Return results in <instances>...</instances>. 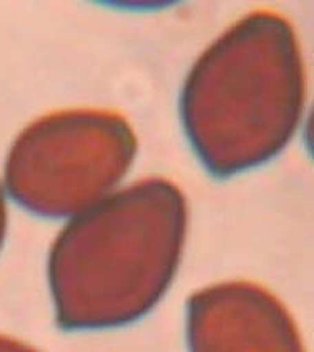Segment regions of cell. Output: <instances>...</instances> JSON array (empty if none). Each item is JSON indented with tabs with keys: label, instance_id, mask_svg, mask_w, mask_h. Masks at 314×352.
Wrapping results in <instances>:
<instances>
[{
	"label": "cell",
	"instance_id": "1",
	"mask_svg": "<svg viewBox=\"0 0 314 352\" xmlns=\"http://www.w3.org/2000/svg\"><path fill=\"white\" fill-rule=\"evenodd\" d=\"M185 226L183 196L162 179L83 211L52 250L59 322L67 329L118 326L151 309L176 270Z\"/></svg>",
	"mask_w": 314,
	"mask_h": 352
},
{
	"label": "cell",
	"instance_id": "2",
	"mask_svg": "<svg viewBox=\"0 0 314 352\" xmlns=\"http://www.w3.org/2000/svg\"><path fill=\"white\" fill-rule=\"evenodd\" d=\"M301 100L303 74L291 30L260 14L200 60L185 90L183 117L208 170L233 175L284 146Z\"/></svg>",
	"mask_w": 314,
	"mask_h": 352
},
{
	"label": "cell",
	"instance_id": "3",
	"mask_svg": "<svg viewBox=\"0 0 314 352\" xmlns=\"http://www.w3.org/2000/svg\"><path fill=\"white\" fill-rule=\"evenodd\" d=\"M135 142L108 113L72 111L34 123L12 148L6 183L15 201L42 216L90 210L127 173Z\"/></svg>",
	"mask_w": 314,
	"mask_h": 352
},
{
	"label": "cell",
	"instance_id": "4",
	"mask_svg": "<svg viewBox=\"0 0 314 352\" xmlns=\"http://www.w3.org/2000/svg\"><path fill=\"white\" fill-rule=\"evenodd\" d=\"M191 352H303L278 299L248 283L209 287L188 306Z\"/></svg>",
	"mask_w": 314,
	"mask_h": 352
},
{
	"label": "cell",
	"instance_id": "5",
	"mask_svg": "<svg viewBox=\"0 0 314 352\" xmlns=\"http://www.w3.org/2000/svg\"><path fill=\"white\" fill-rule=\"evenodd\" d=\"M0 352H37V351L30 349L29 346L14 341V339L2 338V336H0Z\"/></svg>",
	"mask_w": 314,
	"mask_h": 352
},
{
	"label": "cell",
	"instance_id": "6",
	"mask_svg": "<svg viewBox=\"0 0 314 352\" xmlns=\"http://www.w3.org/2000/svg\"><path fill=\"white\" fill-rule=\"evenodd\" d=\"M3 234H6V203H3L2 191H0V245H2Z\"/></svg>",
	"mask_w": 314,
	"mask_h": 352
}]
</instances>
